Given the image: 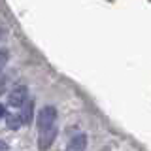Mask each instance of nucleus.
Returning <instances> with one entry per match:
<instances>
[{
    "label": "nucleus",
    "mask_w": 151,
    "mask_h": 151,
    "mask_svg": "<svg viewBox=\"0 0 151 151\" xmlns=\"http://www.w3.org/2000/svg\"><path fill=\"white\" fill-rule=\"evenodd\" d=\"M28 87L27 85H17L12 89V93L8 94V104L12 108H23L28 102Z\"/></svg>",
    "instance_id": "f03ea898"
},
{
    "label": "nucleus",
    "mask_w": 151,
    "mask_h": 151,
    "mask_svg": "<svg viewBox=\"0 0 151 151\" xmlns=\"http://www.w3.org/2000/svg\"><path fill=\"white\" fill-rule=\"evenodd\" d=\"M87 147V136L85 134H76L66 145V151H85Z\"/></svg>",
    "instance_id": "7ed1b4c3"
},
{
    "label": "nucleus",
    "mask_w": 151,
    "mask_h": 151,
    "mask_svg": "<svg viewBox=\"0 0 151 151\" xmlns=\"http://www.w3.org/2000/svg\"><path fill=\"white\" fill-rule=\"evenodd\" d=\"M21 121H23V125H28V123L32 121V113H34V102H27L25 106L21 108Z\"/></svg>",
    "instance_id": "20e7f679"
},
{
    "label": "nucleus",
    "mask_w": 151,
    "mask_h": 151,
    "mask_svg": "<svg viewBox=\"0 0 151 151\" xmlns=\"http://www.w3.org/2000/svg\"><path fill=\"white\" fill-rule=\"evenodd\" d=\"M2 117H6V106L0 104V119H2Z\"/></svg>",
    "instance_id": "1a4fd4ad"
},
{
    "label": "nucleus",
    "mask_w": 151,
    "mask_h": 151,
    "mask_svg": "<svg viewBox=\"0 0 151 151\" xmlns=\"http://www.w3.org/2000/svg\"><path fill=\"white\" fill-rule=\"evenodd\" d=\"M0 151H9V145L4 140H0Z\"/></svg>",
    "instance_id": "6e6552de"
},
{
    "label": "nucleus",
    "mask_w": 151,
    "mask_h": 151,
    "mask_svg": "<svg viewBox=\"0 0 151 151\" xmlns=\"http://www.w3.org/2000/svg\"><path fill=\"white\" fill-rule=\"evenodd\" d=\"M6 63H8V51H0V72L6 66Z\"/></svg>",
    "instance_id": "423d86ee"
},
{
    "label": "nucleus",
    "mask_w": 151,
    "mask_h": 151,
    "mask_svg": "<svg viewBox=\"0 0 151 151\" xmlns=\"http://www.w3.org/2000/svg\"><path fill=\"white\" fill-rule=\"evenodd\" d=\"M57 129V108L44 106L38 113V134H45Z\"/></svg>",
    "instance_id": "f257e3e1"
},
{
    "label": "nucleus",
    "mask_w": 151,
    "mask_h": 151,
    "mask_svg": "<svg viewBox=\"0 0 151 151\" xmlns=\"http://www.w3.org/2000/svg\"><path fill=\"white\" fill-rule=\"evenodd\" d=\"M4 85H6V76L0 74V93H4Z\"/></svg>",
    "instance_id": "0eeeda50"
},
{
    "label": "nucleus",
    "mask_w": 151,
    "mask_h": 151,
    "mask_svg": "<svg viewBox=\"0 0 151 151\" xmlns=\"http://www.w3.org/2000/svg\"><path fill=\"white\" fill-rule=\"evenodd\" d=\"M8 129L9 130H17L19 127L23 125V121H21V115H8Z\"/></svg>",
    "instance_id": "39448f33"
}]
</instances>
